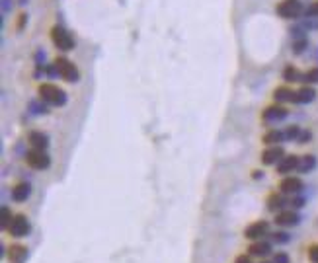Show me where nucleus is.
<instances>
[{
    "instance_id": "obj_1",
    "label": "nucleus",
    "mask_w": 318,
    "mask_h": 263,
    "mask_svg": "<svg viewBox=\"0 0 318 263\" xmlns=\"http://www.w3.org/2000/svg\"><path fill=\"white\" fill-rule=\"evenodd\" d=\"M55 68H57V74L64 80V82H70V84H74V82H78L80 80V72H78V68L66 58V57H57L55 58Z\"/></svg>"
},
{
    "instance_id": "obj_2",
    "label": "nucleus",
    "mask_w": 318,
    "mask_h": 263,
    "mask_svg": "<svg viewBox=\"0 0 318 263\" xmlns=\"http://www.w3.org/2000/svg\"><path fill=\"white\" fill-rule=\"evenodd\" d=\"M275 12H277V16H281L285 20H297L299 16L305 14V6L301 0H281L275 6Z\"/></svg>"
},
{
    "instance_id": "obj_3",
    "label": "nucleus",
    "mask_w": 318,
    "mask_h": 263,
    "mask_svg": "<svg viewBox=\"0 0 318 263\" xmlns=\"http://www.w3.org/2000/svg\"><path fill=\"white\" fill-rule=\"evenodd\" d=\"M39 96L43 102L51 105H64L66 104V94L55 84H41L39 86Z\"/></svg>"
},
{
    "instance_id": "obj_4",
    "label": "nucleus",
    "mask_w": 318,
    "mask_h": 263,
    "mask_svg": "<svg viewBox=\"0 0 318 263\" xmlns=\"http://www.w3.org/2000/svg\"><path fill=\"white\" fill-rule=\"evenodd\" d=\"M51 39H53L55 47L61 49V51H72L74 49V37L63 26H55L51 29Z\"/></svg>"
},
{
    "instance_id": "obj_5",
    "label": "nucleus",
    "mask_w": 318,
    "mask_h": 263,
    "mask_svg": "<svg viewBox=\"0 0 318 263\" xmlns=\"http://www.w3.org/2000/svg\"><path fill=\"white\" fill-rule=\"evenodd\" d=\"M26 162H28V166H32L33 170H47V168L51 166V158H49V154H47L45 150H37V148L30 150V152L26 154Z\"/></svg>"
},
{
    "instance_id": "obj_6",
    "label": "nucleus",
    "mask_w": 318,
    "mask_h": 263,
    "mask_svg": "<svg viewBox=\"0 0 318 263\" xmlns=\"http://www.w3.org/2000/svg\"><path fill=\"white\" fill-rule=\"evenodd\" d=\"M8 230H10V234H12V236H16V238H24V236H28V234H30V230H32L28 216H24V214H16V216L12 218V222H10Z\"/></svg>"
},
{
    "instance_id": "obj_7",
    "label": "nucleus",
    "mask_w": 318,
    "mask_h": 263,
    "mask_svg": "<svg viewBox=\"0 0 318 263\" xmlns=\"http://www.w3.org/2000/svg\"><path fill=\"white\" fill-rule=\"evenodd\" d=\"M267 230H269V224H267L265 220H258V222H254V224H250V226L246 228L244 236H246L248 240H260L262 236L267 234Z\"/></svg>"
},
{
    "instance_id": "obj_8",
    "label": "nucleus",
    "mask_w": 318,
    "mask_h": 263,
    "mask_svg": "<svg viewBox=\"0 0 318 263\" xmlns=\"http://www.w3.org/2000/svg\"><path fill=\"white\" fill-rule=\"evenodd\" d=\"M279 189H281V193H301V189H303V179L301 177H293V175H289V177H285L281 183H279Z\"/></svg>"
},
{
    "instance_id": "obj_9",
    "label": "nucleus",
    "mask_w": 318,
    "mask_h": 263,
    "mask_svg": "<svg viewBox=\"0 0 318 263\" xmlns=\"http://www.w3.org/2000/svg\"><path fill=\"white\" fill-rule=\"evenodd\" d=\"M289 115V111L285 109V107H281V105H271V107H267L264 111V121L267 123H275V121H283L285 117Z\"/></svg>"
},
{
    "instance_id": "obj_10",
    "label": "nucleus",
    "mask_w": 318,
    "mask_h": 263,
    "mask_svg": "<svg viewBox=\"0 0 318 263\" xmlns=\"http://www.w3.org/2000/svg\"><path fill=\"white\" fill-rule=\"evenodd\" d=\"M283 156H285V150L275 145V146H269V148H265L264 152H262V162H264L265 166H271V164H277Z\"/></svg>"
},
{
    "instance_id": "obj_11",
    "label": "nucleus",
    "mask_w": 318,
    "mask_h": 263,
    "mask_svg": "<svg viewBox=\"0 0 318 263\" xmlns=\"http://www.w3.org/2000/svg\"><path fill=\"white\" fill-rule=\"evenodd\" d=\"M299 214L295 212V210H279L277 214H275V222L279 224V226H295V224H299Z\"/></svg>"
},
{
    "instance_id": "obj_12",
    "label": "nucleus",
    "mask_w": 318,
    "mask_h": 263,
    "mask_svg": "<svg viewBox=\"0 0 318 263\" xmlns=\"http://www.w3.org/2000/svg\"><path fill=\"white\" fill-rule=\"evenodd\" d=\"M299 160H301V158L295 156V154H291V156H283L279 162H277V172H279V174H291L293 170H297V168H299Z\"/></svg>"
},
{
    "instance_id": "obj_13",
    "label": "nucleus",
    "mask_w": 318,
    "mask_h": 263,
    "mask_svg": "<svg viewBox=\"0 0 318 263\" xmlns=\"http://www.w3.org/2000/svg\"><path fill=\"white\" fill-rule=\"evenodd\" d=\"M30 145L33 146V148H37V150H45L47 146H49V137L45 135V133H41V131H33V133H30Z\"/></svg>"
},
{
    "instance_id": "obj_14",
    "label": "nucleus",
    "mask_w": 318,
    "mask_h": 263,
    "mask_svg": "<svg viewBox=\"0 0 318 263\" xmlns=\"http://www.w3.org/2000/svg\"><path fill=\"white\" fill-rule=\"evenodd\" d=\"M315 98H317V92L311 86H303L301 90L295 92V104H311Z\"/></svg>"
},
{
    "instance_id": "obj_15",
    "label": "nucleus",
    "mask_w": 318,
    "mask_h": 263,
    "mask_svg": "<svg viewBox=\"0 0 318 263\" xmlns=\"http://www.w3.org/2000/svg\"><path fill=\"white\" fill-rule=\"evenodd\" d=\"M32 195V187H30V183H18L14 189H12V199L16 201V203H24V201H28V197Z\"/></svg>"
},
{
    "instance_id": "obj_16",
    "label": "nucleus",
    "mask_w": 318,
    "mask_h": 263,
    "mask_svg": "<svg viewBox=\"0 0 318 263\" xmlns=\"http://www.w3.org/2000/svg\"><path fill=\"white\" fill-rule=\"evenodd\" d=\"M303 78H305V72H301V70H299L297 66H293V64H289V66L283 70V80L289 82V84L303 82Z\"/></svg>"
},
{
    "instance_id": "obj_17",
    "label": "nucleus",
    "mask_w": 318,
    "mask_h": 263,
    "mask_svg": "<svg viewBox=\"0 0 318 263\" xmlns=\"http://www.w3.org/2000/svg\"><path fill=\"white\" fill-rule=\"evenodd\" d=\"M8 258H10V263H26L28 262V248L16 244V246L10 248Z\"/></svg>"
},
{
    "instance_id": "obj_18",
    "label": "nucleus",
    "mask_w": 318,
    "mask_h": 263,
    "mask_svg": "<svg viewBox=\"0 0 318 263\" xmlns=\"http://www.w3.org/2000/svg\"><path fill=\"white\" fill-rule=\"evenodd\" d=\"M273 98H275V102H279V104H283V102H295V92L289 90L287 86H279V88L273 92Z\"/></svg>"
},
{
    "instance_id": "obj_19",
    "label": "nucleus",
    "mask_w": 318,
    "mask_h": 263,
    "mask_svg": "<svg viewBox=\"0 0 318 263\" xmlns=\"http://www.w3.org/2000/svg\"><path fill=\"white\" fill-rule=\"evenodd\" d=\"M285 205H287V199L283 197V193H273V195L267 199V209L273 210V212L281 210Z\"/></svg>"
},
{
    "instance_id": "obj_20",
    "label": "nucleus",
    "mask_w": 318,
    "mask_h": 263,
    "mask_svg": "<svg viewBox=\"0 0 318 263\" xmlns=\"http://www.w3.org/2000/svg\"><path fill=\"white\" fill-rule=\"evenodd\" d=\"M317 168V158L313 156V154H307V156H303L299 160V172L301 174H309V172H313Z\"/></svg>"
},
{
    "instance_id": "obj_21",
    "label": "nucleus",
    "mask_w": 318,
    "mask_h": 263,
    "mask_svg": "<svg viewBox=\"0 0 318 263\" xmlns=\"http://www.w3.org/2000/svg\"><path fill=\"white\" fill-rule=\"evenodd\" d=\"M285 139V133H281V131H277V129H273V131H267L264 135V143L267 146H275L277 143H281Z\"/></svg>"
},
{
    "instance_id": "obj_22",
    "label": "nucleus",
    "mask_w": 318,
    "mask_h": 263,
    "mask_svg": "<svg viewBox=\"0 0 318 263\" xmlns=\"http://www.w3.org/2000/svg\"><path fill=\"white\" fill-rule=\"evenodd\" d=\"M252 256H260V258H264L267 256L269 252H271V246L267 244V242H256V244H252L250 246V250H248Z\"/></svg>"
},
{
    "instance_id": "obj_23",
    "label": "nucleus",
    "mask_w": 318,
    "mask_h": 263,
    "mask_svg": "<svg viewBox=\"0 0 318 263\" xmlns=\"http://www.w3.org/2000/svg\"><path fill=\"white\" fill-rule=\"evenodd\" d=\"M307 45H309V39H307L305 35H297L295 41H293V53L301 55V53L307 49Z\"/></svg>"
},
{
    "instance_id": "obj_24",
    "label": "nucleus",
    "mask_w": 318,
    "mask_h": 263,
    "mask_svg": "<svg viewBox=\"0 0 318 263\" xmlns=\"http://www.w3.org/2000/svg\"><path fill=\"white\" fill-rule=\"evenodd\" d=\"M303 82H307V84H318V66H313L311 70L305 72Z\"/></svg>"
},
{
    "instance_id": "obj_25",
    "label": "nucleus",
    "mask_w": 318,
    "mask_h": 263,
    "mask_svg": "<svg viewBox=\"0 0 318 263\" xmlns=\"http://www.w3.org/2000/svg\"><path fill=\"white\" fill-rule=\"evenodd\" d=\"M301 133H303V131H301L297 125H293V127H289V129L285 131V139H289V141H299Z\"/></svg>"
},
{
    "instance_id": "obj_26",
    "label": "nucleus",
    "mask_w": 318,
    "mask_h": 263,
    "mask_svg": "<svg viewBox=\"0 0 318 263\" xmlns=\"http://www.w3.org/2000/svg\"><path fill=\"white\" fill-rule=\"evenodd\" d=\"M12 212H10V209L8 207H2V220H0V226L2 228H8L10 226V222H12Z\"/></svg>"
},
{
    "instance_id": "obj_27",
    "label": "nucleus",
    "mask_w": 318,
    "mask_h": 263,
    "mask_svg": "<svg viewBox=\"0 0 318 263\" xmlns=\"http://www.w3.org/2000/svg\"><path fill=\"white\" fill-rule=\"evenodd\" d=\"M305 18H318V0L313 2L309 8H305Z\"/></svg>"
},
{
    "instance_id": "obj_28",
    "label": "nucleus",
    "mask_w": 318,
    "mask_h": 263,
    "mask_svg": "<svg viewBox=\"0 0 318 263\" xmlns=\"http://www.w3.org/2000/svg\"><path fill=\"white\" fill-rule=\"evenodd\" d=\"M271 236H273V240H275V242H277V244H287V242H289V240H291V238H289V234H287V232H273V234H271Z\"/></svg>"
},
{
    "instance_id": "obj_29",
    "label": "nucleus",
    "mask_w": 318,
    "mask_h": 263,
    "mask_svg": "<svg viewBox=\"0 0 318 263\" xmlns=\"http://www.w3.org/2000/svg\"><path fill=\"white\" fill-rule=\"evenodd\" d=\"M273 263H289V256H287V254H283V252H279V254H275Z\"/></svg>"
},
{
    "instance_id": "obj_30",
    "label": "nucleus",
    "mask_w": 318,
    "mask_h": 263,
    "mask_svg": "<svg viewBox=\"0 0 318 263\" xmlns=\"http://www.w3.org/2000/svg\"><path fill=\"white\" fill-rule=\"evenodd\" d=\"M309 260L313 263H318V246H313V248L309 250Z\"/></svg>"
},
{
    "instance_id": "obj_31",
    "label": "nucleus",
    "mask_w": 318,
    "mask_h": 263,
    "mask_svg": "<svg viewBox=\"0 0 318 263\" xmlns=\"http://www.w3.org/2000/svg\"><path fill=\"white\" fill-rule=\"evenodd\" d=\"M311 139H313V135H311V133H309V131H303V133H301V137H299V141H297V143H301V145H305V143H309V141H311Z\"/></svg>"
},
{
    "instance_id": "obj_32",
    "label": "nucleus",
    "mask_w": 318,
    "mask_h": 263,
    "mask_svg": "<svg viewBox=\"0 0 318 263\" xmlns=\"http://www.w3.org/2000/svg\"><path fill=\"white\" fill-rule=\"evenodd\" d=\"M305 26H307V28H315V29H318V18H307Z\"/></svg>"
},
{
    "instance_id": "obj_33",
    "label": "nucleus",
    "mask_w": 318,
    "mask_h": 263,
    "mask_svg": "<svg viewBox=\"0 0 318 263\" xmlns=\"http://www.w3.org/2000/svg\"><path fill=\"white\" fill-rule=\"evenodd\" d=\"M234 263H252V262H250V258H248V256H238Z\"/></svg>"
},
{
    "instance_id": "obj_34",
    "label": "nucleus",
    "mask_w": 318,
    "mask_h": 263,
    "mask_svg": "<svg viewBox=\"0 0 318 263\" xmlns=\"http://www.w3.org/2000/svg\"><path fill=\"white\" fill-rule=\"evenodd\" d=\"M303 203H305L303 199H293V201H291V205H293L295 209H299V207H303Z\"/></svg>"
},
{
    "instance_id": "obj_35",
    "label": "nucleus",
    "mask_w": 318,
    "mask_h": 263,
    "mask_svg": "<svg viewBox=\"0 0 318 263\" xmlns=\"http://www.w3.org/2000/svg\"><path fill=\"white\" fill-rule=\"evenodd\" d=\"M254 177H256V179H260V177H264V172H254Z\"/></svg>"
},
{
    "instance_id": "obj_36",
    "label": "nucleus",
    "mask_w": 318,
    "mask_h": 263,
    "mask_svg": "<svg viewBox=\"0 0 318 263\" xmlns=\"http://www.w3.org/2000/svg\"><path fill=\"white\" fill-rule=\"evenodd\" d=\"M262 263H267V262H262Z\"/></svg>"
}]
</instances>
